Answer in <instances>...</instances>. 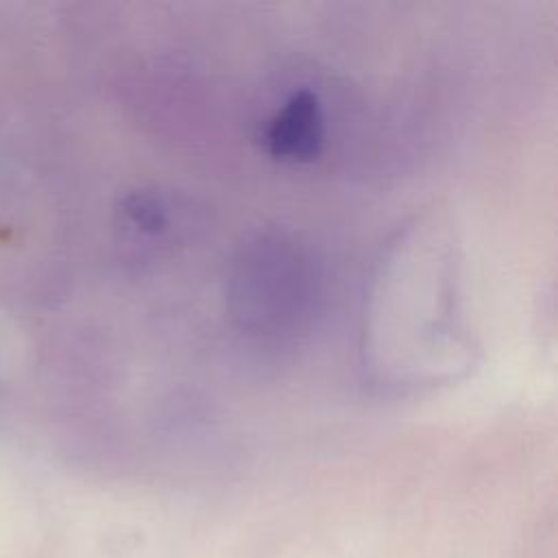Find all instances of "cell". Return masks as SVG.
Here are the masks:
<instances>
[{
    "instance_id": "cell-1",
    "label": "cell",
    "mask_w": 558,
    "mask_h": 558,
    "mask_svg": "<svg viewBox=\"0 0 558 558\" xmlns=\"http://www.w3.org/2000/svg\"><path fill=\"white\" fill-rule=\"evenodd\" d=\"M449 248L429 229H405L381 262L371 294V347L381 366L408 381L449 375L462 357V331Z\"/></svg>"
},
{
    "instance_id": "cell-2",
    "label": "cell",
    "mask_w": 558,
    "mask_h": 558,
    "mask_svg": "<svg viewBox=\"0 0 558 558\" xmlns=\"http://www.w3.org/2000/svg\"><path fill=\"white\" fill-rule=\"evenodd\" d=\"M301 262L288 248L264 244L253 251L251 262H242L235 277L238 316L257 331H275L292 323L305 303L307 277L299 268Z\"/></svg>"
},
{
    "instance_id": "cell-3",
    "label": "cell",
    "mask_w": 558,
    "mask_h": 558,
    "mask_svg": "<svg viewBox=\"0 0 558 558\" xmlns=\"http://www.w3.org/2000/svg\"><path fill=\"white\" fill-rule=\"evenodd\" d=\"M325 137V118L314 92L299 89L286 98L264 131L266 148L277 159H310Z\"/></svg>"
}]
</instances>
